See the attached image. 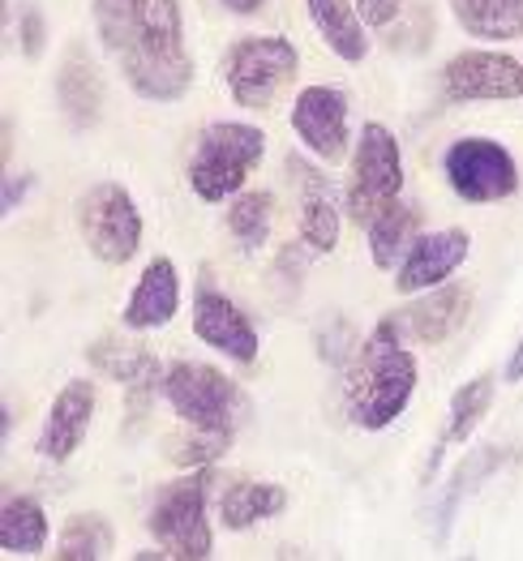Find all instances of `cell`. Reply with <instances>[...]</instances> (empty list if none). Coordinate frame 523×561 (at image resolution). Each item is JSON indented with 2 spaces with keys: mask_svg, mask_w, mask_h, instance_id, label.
I'll use <instances>...</instances> for the list:
<instances>
[{
  "mask_svg": "<svg viewBox=\"0 0 523 561\" xmlns=\"http://www.w3.org/2000/svg\"><path fill=\"white\" fill-rule=\"evenodd\" d=\"M95 31L121 78L150 103H177L193 87L181 0H95Z\"/></svg>",
  "mask_w": 523,
  "mask_h": 561,
  "instance_id": "6da1fadb",
  "label": "cell"
},
{
  "mask_svg": "<svg viewBox=\"0 0 523 561\" xmlns=\"http://www.w3.org/2000/svg\"><path fill=\"white\" fill-rule=\"evenodd\" d=\"M417 356L399 339V318H382L369 343H361L348 381H343V412L356 428L378 433L403 416L417 394Z\"/></svg>",
  "mask_w": 523,
  "mask_h": 561,
  "instance_id": "7a4b0ae2",
  "label": "cell"
},
{
  "mask_svg": "<svg viewBox=\"0 0 523 561\" xmlns=\"http://www.w3.org/2000/svg\"><path fill=\"white\" fill-rule=\"evenodd\" d=\"M266 154V134L245 121H215L197 134L190 159V188L202 202H228L245 193L249 172Z\"/></svg>",
  "mask_w": 523,
  "mask_h": 561,
  "instance_id": "3957f363",
  "label": "cell"
},
{
  "mask_svg": "<svg viewBox=\"0 0 523 561\" xmlns=\"http://www.w3.org/2000/svg\"><path fill=\"white\" fill-rule=\"evenodd\" d=\"M163 399L172 403V412L181 416L185 428L232 446L240 428V412H245V394L228 374H219L211 365H197V360H177L163 374Z\"/></svg>",
  "mask_w": 523,
  "mask_h": 561,
  "instance_id": "277c9868",
  "label": "cell"
},
{
  "mask_svg": "<svg viewBox=\"0 0 523 561\" xmlns=\"http://www.w3.org/2000/svg\"><path fill=\"white\" fill-rule=\"evenodd\" d=\"M211 484H215V471L190 468V476H181V480H172V484H163L155 493L146 527H150V536L159 540V549L168 558H181V561L211 558V549H215L211 518H206Z\"/></svg>",
  "mask_w": 523,
  "mask_h": 561,
  "instance_id": "5b68a950",
  "label": "cell"
},
{
  "mask_svg": "<svg viewBox=\"0 0 523 561\" xmlns=\"http://www.w3.org/2000/svg\"><path fill=\"white\" fill-rule=\"evenodd\" d=\"M78 232L91 257L107 266H125L143 249V210L134 193L116 181H99L78 197Z\"/></svg>",
  "mask_w": 523,
  "mask_h": 561,
  "instance_id": "8992f818",
  "label": "cell"
},
{
  "mask_svg": "<svg viewBox=\"0 0 523 561\" xmlns=\"http://www.w3.org/2000/svg\"><path fill=\"white\" fill-rule=\"evenodd\" d=\"M296 65H300V56L284 35H245L228 47L224 82L240 107L262 112L287 91V82L296 78Z\"/></svg>",
  "mask_w": 523,
  "mask_h": 561,
  "instance_id": "52a82bcc",
  "label": "cell"
},
{
  "mask_svg": "<svg viewBox=\"0 0 523 561\" xmlns=\"http://www.w3.org/2000/svg\"><path fill=\"white\" fill-rule=\"evenodd\" d=\"M399 188H403L399 141L386 125L369 121L361 129V138H356V150H352V181H348V193H343V206H348L352 219L369 224L390 202H399Z\"/></svg>",
  "mask_w": 523,
  "mask_h": 561,
  "instance_id": "ba28073f",
  "label": "cell"
},
{
  "mask_svg": "<svg viewBox=\"0 0 523 561\" xmlns=\"http://www.w3.org/2000/svg\"><path fill=\"white\" fill-rule=\"evenodd\" d=\"M442 176L464 202H502L520 188L515 154L493 138H459L442 154Z\"/></svg>",
  "mask_w": 523,
  "mask_h": 561,
  "instance_id": "9c48e42d",
  "label": "cell"
},
{
  "mask_svg": "<svg viewBox=\"0 0 523 561\" xmlns=\"http://www.w3.org/2000/svg\"><path fill=\"white\" fill-rule=\"evenodd\" d=\"M442 94L451 103H480V99H520L523 94V60L507 51H459L442 69Z\"/></svg>",
  "mask_w": 523,
  "mask_h": 561,
  "instance_id": "30bf717a",
  "label": "cell"
},
{
  "mask_svg": "<svg viewBox=\"0 0 523 561\" xmlns=\"http://www.w3.org/2000/svg\"><path fill=\"white\" fill-rule=\"evenodd\" d=\"M292 129L322 163L348 154V94L334 87H305L292 103Z\"/></svg>",
  "mask_w": 523,
  "mask_h": 561,
  "instance_id": "8fae6325",
  "label": "cell"
},
{
  "mask_svg": "<svg viewBox=\"0 0 523 561\" xmlns=\"http://www.w3.org/2000/svg\"><path fill=\"white\" fill-rule=\"evenodd\" d=\"M91 416H95V381H87V377L65 381V386L56 390V399H52L39 437H35L39 459H48V463L73 459V450L87 442Z\"/></svg>",
  "mask_w": 523,
  "mask_h": 561,
  "instance_id": "7c38bea8",
  "label": "cell"
},
{
  "mask_svg": "<svg viewBox=\"0 0 523 561\" xmlns=\"http://www.w3.org/2000/svg\"><path fill=\"white\" fill-rule=\"evenodd\" d=\"M193 334L224 352L237 365H253L258 360V330L237 309V300H228L219 287H197L193 296Z\"/></svg>",
  "mask_w": 523,
  "mask_h": 561,
  "instance_id": "4fadbf2b",
  "label": "cell"
},
{
  "mask_svg": "<svg viewBox=\"0 0 523 561\" xmlns=\"http://www.w3.org/2000/svg\"><path fill=\"white\" fill-rule=\"evenodd\" d=\"M468 232L464 228H442V232L417 236L408 257L399 262L395 271V291L399 296H412V291H429V287H442L464 262H468Z\"/></svg>",
  "mask_w": 523,
  "mask_h": 561,
  "instance_id": "5bb4252c",
  "label": "cell"
},
{
  "mask_svg": "<svg viewBox=\"0 0 523 561\" xmlns=\"http://www.w3.org/2000/svg\"><path fill=\"white\" fill-rule=\"evenodd\" d=\"M473 313V287L468 283H442V287H429L421 300H412L399 318V330L417 343H446L455 330L468 322Z\"/></svg>",
  "mask_w": 523,
  "mask_h": 561,
  "instance_id": "9a60e30c",
  "label": "cell"
},
{
  "mask_svg": "<svg viewBox=\"0 0 523 561\" xmlns=\"http://www.w3.org/2000/svg\"><path fill=\"white\" fill-rule=\"evenodd\" d=\"M287 168L296 172V185H300V232L305 244L314 253H331L339 244V228H343V215H339V193H334L331 176L300 163V159H287Z\"/></svg>",
  "mask_w": 523,
  "mask_h": 561,
  "instance_id": "2e32d148",
  "label": "cell"
},
{
  "mask_svg": "<svg viewBox=\"0 0 523 561\" xmlns=\"http://www.w3.org/2000/svg\"><path fill=\"white\" fill-rule=\"evenodd\" d=\"M177 309H181V271L172 257H155L146 262L143 279L129 291L121 318L129 330H159L177 318Z\"/></svg>",
  "mask_w": 523,
  "mask_h": 561,
  "instance_id": "e0dca14e",
  "label": "cell"
},
{
  "mask_svg": "<svg viewBox=\"0 0 523 561\" xmlns=\"http://www.w3.org/2000/svg\"><path fill=\"white\" fill-rule=\"evenodd\" d=\"M507 463H511V450H507V446H485V450H473L459 468L451 471V480L442 484V502H437V511H433V540H437V545L451 540V527H455L459 506L473 497L493 471L507 468Z\"/></svg>",
  "mask_w": 523,
  "mask_h": 561,
  "instance_id": "ac0fdd59",
  "label": "cell"
},
{
  "mask_svg": "<svg viewBox=\"0 0 523 561\" xmlns=\"http://www.w3.org/2000/svg\"><path fill=\"white\" fill-rule=\"evenodd\" d=\"M493 403V374H476L473 381H464L455 394H451V412H446V428L437 433L433 450H429V463H425V480L437 476L442 459L451 455V446H464L468 437L476 433V424L485 421Z\"/></svg>",
  "mask_w": 523,
  "mask_h": 561,
  "instance_id": "d6986e66",
  "label": "cell"
},
{
  "mask_svg": "<svg viewBox=\"0 0 523 561\" xmlns=\"http://www.w3.org/2000/svg\"><path fill=\"white\" fill-rule=\"evenodd\" d=\"M56 99H60V112L73 129H91L99 121V103H103V82H99V69L91 60L87 47H69V56L60 60V73H56Z\"/></svg>",
  "mask_w": 523,
  "mask_h": 561,
  "instance_id": "ffe728a7",
  "label": "cell"
},
{
  "mask_svg": "<svg viewBox=\"0 0 523 561\" xmlns=\"http://www.w3.org/2000/svg\"><path fill=\"white\" fill-rule=\"evenodd\" d=\"M318 35L327 39L339 60L361 65L369 56V39H365V18L356 9V0H305Z\"/></svg>",
  "mask_w": 523,
  "mask_h": 561,
  "instance_id": "44dd1931",
  "label": "cell"
},
{
  "mask_svg": "<svg viewBox=\"0 0 523 561\" xmlns=\"http://www.w3.org/2000/svg\"><path fill=\"white\" fill-rule=\"evenodd\" d=\"M369 232V257L382 271H399V262L408 257L412 240L421 236V210L417 206H403V202H390L382 215H374L365 224Z\"/></svg>",
  "mask_w": 523,
  "mask_h": 561,
  "instance_id": "7402d4cb",
  "label": "cell"
},
{
  "mask_svg": "<svg viewBox=\"0 0 523 561\" xmlns=\"http://www.w3.org/2000/svg\"><path fill=\"white\" fill-rule=\"evenodd\" d=\"M287 506V489L284 484H262V480H237L224 489L219 497V523L228 531H249L258 527L262 518L284 515Z\"/></svg>",
  "mask_w": 523,
  "mask_h": 561,
  "instance_id": "603a6c76",
  "label": "cell"
},
{
  "mask_svg": "<svg viewBox=\"0 0 523 561\" xmlns=\"http://www.w3.org/2000/svg\"><path fill=\"white\" fill-rule=\"evenodd\" d=\"M48 536V511L35 497H4V506H0V549H4V558L44 553Z\"/></svg>",
  "mask_w": 523,
  "mask_h": 561,
  "instance_id": "cb8c5ba5",
  "label": "cell"
},
{
  "mask_svg": "<svg viewBox=\"0 0 523 561\" xmlns=\"http://www.w3.org/2000/svg\"><path fill=\"white\" fill-rule=\"evenodd\" d=\"M473 39H523V0H446Z\"/></svg>",
  "mask_w": 523,
  "mask_h": 561,
  "instance_id": "d4e9b609",
  "label": "cell"
},
{
  "mask_svg": "<svg viewBox=\"0 0 523 561\" xmlns=\"http://www.w3.org/2000/svg\"><path fill=\"white\" fill-rule=\"evenodd\" d=\"M91 365H95L103 377H112V381H121V386H138V381H163V369H159V360L143 352L138 343H125V339H116V334H103L91 343Z\"/></svg>",
  "mask_w": 523,
  "mask_h": 561,
  "instance_id": "484cf974",
  "label": "cell"
},
{
  "mask_svg": "<svg viewBox=\"0 0 523 561\" xmlns=\"http://www.w3.org/2000/svg\"><path fill=\"white\" fill-rule=\"evenodd\" d=\"M112 549H116V531H112V523L103 515H95V511L73 515L65 523L60 540H56V558L60 561H103V558H112Z\"/></svg>",
  "mask_w": 523,
  "mask_h": 561,
  "instance_id": "4316f807",
  "label": "cell"
},
{
  "mask_svg": "<svg viewBox=\"0 0 523 561\" xmlns=\"http://www.w3.org/2000/svg\"><path fill=\"white\" fill-rule=\"evenodd\" d=\"M271 210H275V202H271V193H262V188H249V193H237L232 197V210H228V232L237 236L240 249H258L266 232H271Z\"/></svg>",
  "mask_w": 523,
  "mask_h": 561,
  "instance_id": "83f0119b",
  "label": "cell"
},
{
  "mask_svg": "<svg viewBox=\"0 0 523 561\" xmlns=\"http://www.w3.org/2000/svg\"><path fill=\"white\" fill-rule=\"evenodd\" d=\"M44 39H48L44 13H39V4H26L22 18H18V44H22V56L39 60V56H44Z\"/></svg>",
  "mask_w": 523,
  "mask_h": 561,
  "instance_id": "f1b7e54d",
  "label": "cell"
},
{
  "mask_svg": "<svg viewBox=\"0 0 523 561\" xmlns=\"http://www.w3.org/2000/svg\"><path fill=\"white\" fill-rule=\"evenodd\" d=\"M318 347H322V360L343 365L348 360V347H352V327L348 322H331V327L318 334Z\"/></svg>",
  "mask_w": 523,
  "mask_h": 561,
  "instance_id": "f546056e",
  "label": "cell"
},
{
  "mask_svg": "<svg viewBox=\"0 0 523 561\" xmlns=\"http://www.w3.org/2000/svg\"><path fill=\"white\" fill-rule=\"evenodd\" d=\"M356 9H361V18H365V26H390L395 18H399V9H403V0H356Z\"/></svg>",
  "mask_w": 523,
  "mask_h": 561,
  "instance_id": "4dcf8cb0",
  "label": "cell"
},
{
  "mask_svg": "<svg viewBox=\"0 0 523 561\" xmlns=\"http://www.w3.org/2000/svg\"><path fill=\"white\" fill-rule=\"evenodd\" d=\"M31 188H35V172H18V176H4V197H0L4 215H13Z\"/></svg>",
  "mask_w": 523,
  "mask_h": 561,
  "instance_id": "1f68e13d",
  "label": "cell"
},
{
  "mask_svg": "<svg viewBox=\"0 0 523 561\" xmlns=\"http://www.w3.org/2000/svg\"><path fill=\"white\" fill-rule=\"evenodd\" d=\"M224 9H232V13H240V18H249V13H258L266 0H219Z\"/></svg>",
  "mask_w": 523,
  "mask_h": 561,
  "instance_id": "d6a6232c",
  "label": "cell"
},
{
  "mask_svg": "<svg viewBox=\"0 0 523 561\" xmlns=\"http://www.w3.org/2000/svg\"><path fill=\"white\" fill-rule=\"evenodd\" d=\"M507 381H523V339L520 347L511 352V360H507Z\"/></svg>",
  "mask_w": 523,
  "mask_h": 561,
  "instance_id": "836d02e7",
  "label": "cell"
}]
</instances>
